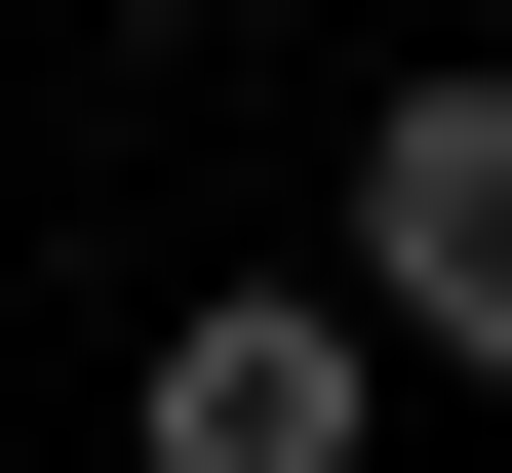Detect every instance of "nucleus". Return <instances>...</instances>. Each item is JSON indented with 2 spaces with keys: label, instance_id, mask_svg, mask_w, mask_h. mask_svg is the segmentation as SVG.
<instances>
[{
  "label": "nucleus",
  "instance_id": "obj_2",
  "mask_svg": "<svg viewBox=\"0 0 512 473\" xmlns=\"http://www.w3.org/2000/svg\"><path fill=\"white\" fill-rule=\"evenodd\" d=\"M355 355H473L512 395V79H394L355 119Z\"/></svg>",
  "mask_w": 512,
  "mask_h": 473
},
{
  "label": "nucleus",
  "instance_id": "obj_1",
  "mask_svg": "<svg viewBox=\"0 0 512 473\" xmlns=\"http://www.w3.org/2000/svg\"><path fill=\"white\" fill-rule=\"evenodd\" d=\"M355 434H394L355 276H237V316H158V355H119V473H355Z\"/></svg>",
  "mask_w": 512,
  "mask_h": 473
}]
</instances>
